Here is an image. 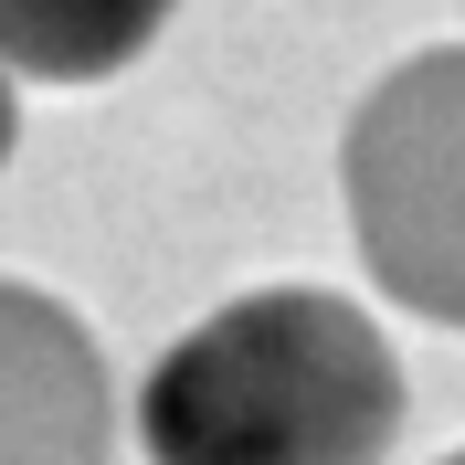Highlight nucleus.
Returning a JSON list of instances; mask_svg holds the SVG:
<instances>
[{
    "mask_svg": "<svg viewBox=\"0 0 465 465\" xmlns=\"http://www.w3.org/2000/svg\"><path fill=\"white\" fill-rule=\"evenodd\" d=\"M402 360L339 286H254L180 328L138 381L148 465H381Z\"/></svg>",
    "mask_w": 465,
    "mask_h": 465,
    "instance_id": "nucleus-1",
    "label": "nucleus"
},
{
    "mask_svg": "<svg viewBox=\"0 0 465 465\" xmlns=\"http://www.w3.org/2000/svg\"><path fill=\"white\" fill-rule=\"evenodd\" d=\"M339 202L391 307L465 328V43H423L349 106Z\"/></svg>",
    "mask_w": 465,
    "mask_h": 465,
    "instance_id": "nucleus-2",
    "label": "nucleus"
},
{
    "mask_svg": "<svg viewBox=\"0 0 465 465\" xmlns=\"http://www.w3.org/2000/svg\"><path fill=\"white\" fill-rule=\"evenodd\" d=\"M116 381L54 286L0 275V465H106Z\"/></svg>",
    "mask_w": 465,
    "mask_h": 465,
    "instance_id": "nucleus-3",
    "label": "nucleus"
},
{
    "mask_svg": "<svg viewBox=\"0 0 465 465\" xmlns=\"http://www.w3.org/2000/svg\"><path fill=\"white\" fill-rule=\"evenodd\" d=\"M180 0H0V64L32 85H106L170 32Z\"/></svg>",
    "mask_w": 465,
    "mask_h": 465,
    "instance_id": "nucleus-4",
    "label": "nucleus"
},
{
    "mask_svg": "<svg viewBox=\"0 0 465 465\" xmlns=\"http://www.w3.org/2000/svg\"><path fill=\"white\" fill-rule=\"evenodd\" d=\"M11 138H22V85H11V64H0V170H11Z\"/></svg>",
    "mask_w": 465,
    "mask_h": 465,
    "instance_id": "nucleus-5",
    "label": "nucleus"
},
{
    "mask_svg": "<svg viewBox=\"0 0 465 465\" xmlns=\"http://www.w3.org/2000/svg\"><path fill=\"white\" fill-rule=\"evenodd\" d=\"M434 465H465V444H455V455H434Z\"/></svg>",
    "mask_w": 465,
    "mask_h": 465,
    "instance_id": "nucleus-6",
    "label": "nucleus"
}]
</instances>
